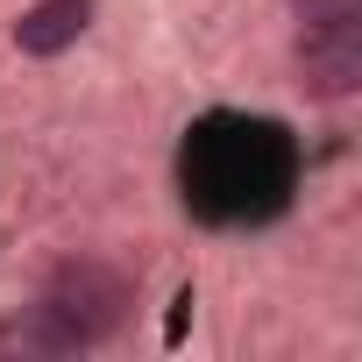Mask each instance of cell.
I'll return each instance as SVG.
<instances>
[{"mask_svg": "<svg viewBox=\"0 0 362 362\" xmlns=\"http://www.w3.org/2000/svg\"><path fill=\"white\" fill-rule=\"evenodd\" d=\"M298 22H334V15H362V0H291Z\"/></svg>", "mask_w": 362, "mask_h": 362, "instance_id": "6", "label": "cell"}, {"mask_svg": "<svg viewBox=\"0 0 362 362\" xmlns=\"http://www.w3.org/2000/svg\"><path fill=\"white\" fill-rule=\"evenodd\" d=\"M298 86L313 100L362 93V15H334V22L298 29Z\"/></svg>", "mask_w": 362, "mask_h": 362, "instance_id": "3", "label": "cell"}, {"mask_svg": "<svg viewBox=\"0 0 362 362\" xmlns=\"http://www.w3.org/2000/svg\"><path fill=\"white\" fill-rule=\"evenodd\" d=\"M291 149L270 121H214L185 149V199H199L214 221H242L284 199Z\"/></svg>", "mask_w": 362, "mask_h": 362, "instance_id": "1", "label": "cell"}, {"mask_svg": "<svg viewBox=\"0 0 362 362\" xmlns=\"http://www.w3.org/2000/svg\"><path fill=\"white\" fill-rule=\"evenodd\" d=\"M0 355H22V362H50V355H78V341H71V327L36 298V305H22L8 327H0Z\"/></svg>", "mask_w": 362, "mask_h": 362, "instance_id": "5", "label": "cell"}, {"mask_svg": "<svg viewBox=\"0 0 362 362\" xmlns=\"http://www.w3.org/2000/svg\"><path fill=\"white\" fill-rule=\"evenodd\" d=\"M86 29H93V0H36V8H22V22H15V50L22 57H57Z\"/></svg>", "mask_w": 362, "mask_h": 362, "instance_id": "4", "label": "cell"}, {"mask_svg": "<svg viewBox=\"0 0 362 362\" xmlns=\"http://www.w3.org/2000/svg\"><path fill=\"white\" fill-rule=\"evenodd\" d=\"M43 305L71 327V341H78V348H100V341H114V334L128 327L135 291H128V277H121L114 263H100V256H71V263H57V270H50Z\"/></svg>", "mask_w": 362, "mask_h": 362, "instance_id": "2", "label": "cell"}]
</instances>
